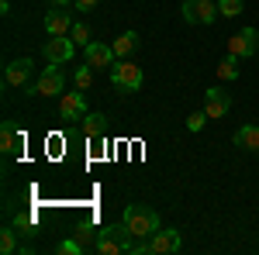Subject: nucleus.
Listing matches in <instances>:
<instances>
[{"label":"nucleus","mask_w":259,"mask_h":255,"mask_svg":"<svg viewBox=\"0 0 259 255\" xmlns=\"http://www.w3.org/2000/svg\"><path fill=\"white\" fill-rule=\"evenodd\" d=\"M62 86H66V76L59 73V62H49L45 73L24 86V93L28 97H62Z\"/></svg>","instance_id":"obj_3"},{"label":"nucleus","mask_w":259,"mask_h":255,"mask_svg":"<svg viewBox=\"0 0 259 255\" xmlns=\"http://www.w3.org/2000/svg\"><path fill=\"white\" fill-rule=\"evenodd\" d=\"M239 56H232V52H228V56H225V59L218 62V66H214V76L221 79V83H232V79H239Z\"/></svg>","instance_id":"obj_19"},{"label":"nucleus","mask_w":259,"mask_h":255,"mask_svg":"<svg viewBox=\"0 0 259 255\" xmlns=\"http://www.w3.org/2000/svg\"><path fill=\"white\" fill-rule=\"evenodd\" d=\"M97 235L100 231H94L90 224H76V238H80L83 245H97Z\"/></svg>","instance_id":"obj_25"},{"label":"nucleus","mask_w":259,"mask_h":255,"mask_svg":"<svg viewBox=\"0 0 259 255\" xmlns=\"http://www.w3.org/2000/svg\"><path fill=\"white\" fill-rule=\"evenodd\" d=\"M83 248H87V245H83L80 238H66V241L56 245V252H59V255H83Z\"/></svg>","instance_id":"obj_24"},{"label":"nucleus","mask_w":259,"mask_h":255,"mask_svg":"<svg viewBox=\"0 0 259 255\" xmlns=\"http://www.w3.org/2000/svg\"><path fill=\"white\" fill-rule=\"evenodd\" d=\"M59 118L66 124H76V121L87 118V100H83V90H73V93H62L59 97Z\"/></svg>","instance_id":"obj_8"},{"label":"nucleus","mask_w":259,"mask_h":255,"mask_svg":"<svg viewBox=\"0 0 259 255\" xmlns=\"http://www.w3.org/2000/svg\"><path fill=\"white\" fill-rule=\"evenodd\" d=\"M18 235H21V231L14 228V224L0 231V252H4V255H14V252H21V248H24V245L18 241Z\"/></svg>","instance_id":"obj_20"},{"label":"nucleus","mask_w":259,"mask_h":255,"mask_svg":"<svg viewBox=\"0 0 259 255\" xmlns=\"http://www.w3.org/2000/svg\"><path fill=\"white\" fill-rule=\"evenodd\" d=\"M235 145L245 152H259V124H242L235 131Z\"/></svg>","instance_id":"obj_16"},{"label":"nucleus","mask_w":259,"mask_h":255,"mask_svg":"<svg viewBox=\"0 0 259 255\" xmlns=\"http://www.w3.org/2000/svg\"><path fill=\"white\" fill-rule=\"evenodd\" d=\"M80 124H83V135L90 138V141H100V138L107 135V118L104 114H87Z\"/></svg>","instance_id":"obj_15"},{"label":"nucleus","mask_w":259,"mask_h":255,"mask_svg":"<svg viewBox=\"0 0 259 255\" xmlns=\"http://www.w3.org/2000/svg\"><path fill=\"white\" fill-rule=\"evenodd\" d=\"M69 38L76 41V45H80V48H87V45H90V28H87V24H83V21H76V24H73V28H69Z\"/></svg>","instance_id":"obj_22"},{"label":"nucleus","mask_w":259,"mask_h":255,"mask_svg":"<svg viewBox=\"0 0 259 255\" xmlns=\"http://www.w3.org/2000/svg\"><path fill=\"white\" fill-rule=\"evenodd\" d=\"M121 221H124V228L135 238H152L159 231V214H156L149 203H128Z\"/></svg>","instance_id":"obj_2"},{"label":"nucleus","mask_w":259,"mask_h":255,"mask_svg":"<svg viewBox=\"0 0 259 255\" xmlns=\"http://www.w3.org/2000/svg\"><path fill=\"white\" fill-rule=\"evenodd\" d=\"M111 86L118 90V93H135L142 86V66H135L132 59H121V62H114L111 66Z\"/></svg>","instance_id":"obj_4"},{"label":"nucleus","mask_w":259,"mask_h":255,"mask_svg":"<svg viewBox=\"0 0 259 255\" xmlns=\"http://www.w3.org/2000/svg\"><path fill=\"white\" fill-rule=\"evenodd\" d=\"M232 111V93H225V90H218V86H211L207 93H204V114L211 121H218L225 118Z\"/></svg>","instance_id":"obj_12"},{"label":"nucleus","mask_w":259,"mask_h":255,"mask_svg":"<svg viewBox=\"0 0 259 255\" xmlns=\"http://www.w3.org/2000/svg\"><path fill=\"white\" fill-rule=\"evenodd\" d=\"M114 48L111 45H104V41H90L87 48H83V62L90 66V69H97V73H104V69H111L114 66Z\"/></svg>","instance_id":"obj_7"},{"label":"nucleus","mask_w":259,"mask_h":255,"mask_svg":"<svg viewBox=\"0 0 259 255\" xmlns=\"http://www.w3.org/2000/svg\"><path fill=\"white\" fill-rule=\"evenodd\" d=\"M31 73H35V62L31 59H14V62H7V69H4V83L24 90L31 83Z\"/></svg>","instance_id":"obj_11"},{"label":"nucleus","mask_w":259,"mask_h":255,"mask_svg":"<svg viewBox=\"0 0 259 255\" xmlns=\"http://www.w3.org/2000/svg\"><path fill=\"white\" fill-rule=\"evenodd\" d=\"M14 228H18L24 238H35L38 235V214H35V211H18V214H14Z\"/></svg>","instance_id":"obj_18"},{"label":"nucleus","mask_w":259,"mask_h":255,"mask_svg":"<svg viewBox=\"0 0 259 255\" xmlns=\"http://www.w3.org/2000/svg\"><path fill=\"white\" fill-rule=\"evenodd\" d=\"M49 4H56V7H73V0H49Z\"/></svg>","instance_id":"obj_28"},{"label":"nucleus","mask_w":259,"mask_h":255,"mask_svg":"<svg viewBox=\"0 0 259 255\" xmlns=\"http://www.w3.org/2000/svg\"><path fill=\"white\" fill-rule=\"evenodd\" d=\"M94 73H97V69H90L87 62L76 66V73H73V86H76V90H90V86H94Z\"/></svg>","instance_id":"obj_21"},{"label":"nucleus","mask_w":259,"mask_h":255,"mask_svg":"<svg viewBox=\"0 0 259 255\" xmlns=\"http://www.w3.org/2000/svg\"><path fill=\"white\" fill-rule=\"evenodd\" d=\"M207 114H204V111H197V114H190V118H187V131H194V135H197V131H204V124H207Z\"/></svg>","instance_id":"obj_26"},{"label":"nucleus","mask_w":259,"mask_h":255,"mask_svg":"<svg viewBox=\"0 0 259 255\" xmlns=\"http://www.w3.org/2000/svg\"><path fill=\"white\" fill-rule=\"evenodd\" d=\"M94 248H97L100 255H149V238H135L124 228V221H121V224L100 228Z\"/></svg>","instance_id":"obj_1"},{"label":"nucleus","mask_w":259,"mask_h":255,"mask_svg":"<svg viewBox=\"0 0 259 255\" xmlns=\"http://www.w3.org/2000/svg\"><path fill=\"white\" fill-rule=\"evenodd\" d=\"M97 4H100V0H73L76 11H97Z\"/></svg>","instance_id":"obj_27"},{"label":"nucleus","mask_w":259,"mask_h":255,"mask_svg":"<svg viewBox=\"0 0 259 255\" xmlns=\"http://www.w3.org/2000/svg\"><path fill=\"white\" fill-rule=\"evenodd\" d=\"M228 52L239 56V59L256 56V52H259V31H256V28H242V31H235V35L228 38Z\"/></svg>","instance_id":"obj_6"},{"label":"nucleus","mask_w":259,"mask_h":255,"mask_svg":"<svg viewBox=\"0 0 259 255\" xmlns=\"http://www.w3.org/2000/svg\"><path fill=\"white\" fill-rule=\"evenodd\" d=\"M21 141H24V135L18 131V124H14V121H4V128H0V152H4L7 159L18 156Z\"/></svg>","instance_id":"obj_14"},{"label":"nucleus","mask_w":259,"mask_h":255,"mask_svg":"<svg viewBox=\"0 0 259 255\" xmlns=\"http://www.w3.org/2000/svg\"><path fill=\"white\" fill-rule=\"evenodd\" d=\"M180 245H183V238H180L177 228H159L149 238V252L152 255H173V252H180Z\"/></svg>","instance_id":"obj_9"},{"label":"nucleus","mask_w":259,"mask_h":255,"mask_svg":"<svg viewBox=\"0 0 259 255\" xmlns=\"http://www.w3.org/2000/svg\"><path fill=\"white\" fill-rule=\"evenodd\" d=\"M218 11H221V18H239L245 11V4L242 0H218Z\"/></svg>","instance_id":"obj_23"},{"label":"nucleus","mask_w":259,"mask_h":255,"mask_svg":"<svg viewBox=\"0 0 259 255\" xmlns=\"http://www.w3.org/2000/svg\"><path fill=\"white\" fill-rule=\"evenodd\" d=\"M69 28H73L69 7H56V11L45 14V31H49V35H69Z\"/></svg>","instance_id":"obj_13"},{"label":"nucleus","mask_w":259,"mask_h":255,"mask_svg":"<svg viewBox=\"0 0 259 255\" xmlns=\"http://www.w3.org/2000/svg\"><path fill=\"white\" fill-rule=\"evenodd\" d=\"M111 48H114L118 59H132V52L139 48V35L135 31H124V35H118V38L111 41Z\"/></svg>","instance_id":"obj_17"},{"label":"nucleus","mask_w":259,"mask_h":255,"mask_svg":"<svg viewBox=\"0 0 259 255\" xmlns=\"http://www.w3.org/2000/svg\"><path fill=\"white\" fill-rule=\"evenodd\" d=\"M76 56V41L66 38V35H49V41H45V59L49 62H69Z\"/></svg>","instance_id":"obj_10"},{"label":"nucleus","mask_w":259,"mask_h":255,"mask_svg":"<svg viewBox=\"0 0 259 255\" xmlns=\"http://www.w3.org/2000/svg\"><path fill=\"white\" fill-rule=\"evenodd\" d=\"M214 14H221L214 0H183V21L187 24H211Z\"/></svg>","instance_id":"obj_5"}]
</instances>
